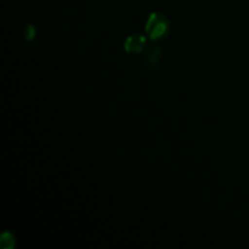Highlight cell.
<instances>
[{
  "label": "cell",
  "instance_id": "3",
  "mask_svg": "<svg viewBox=\"0 0 249 249\" xmlns=\"http://www.w3.org/2000/svg\"><path fill=\"white\" fill-rule=\"evenodd\" d=\"M145 63L148 67H156L160 63V49L158 46H152L148 49L145 53Z\"/></svg>",
  "mask_w": 249,
  "mask_h": 249
},
{
  "label": "cell",
  "instance_id": "1",
  "mask_svg": "<svg viewBox=\"0 0 249 249\" xmlns=\"http://www.w3.org/2000/svg\"><path fill=\"white\" fill-rule=\"evenodd\" d=\"M170 29V22L167 17L160 12H152L146 21L145 31L151 40H160L168 36Z\"/></svg>",
  "mask_w": 249,
  "mask_h": 249
},
{
  "label": "cell",
  "instance_id": "5",
  "mask_svg": "<svg viewBox=\"0 0 249 249\" xmlns=\"http://www.w3.org/2000/svg\"><path fill=\"white\" fill-rule=\"evenodd\" d=\"M36 27H34L32 23L31 24H27L26 32H24V36H26L27 40H33L34 36H36Z\"/></svg>",
  "mask_w": 249,
  "mask_h": 249
},
{
  "label": "cell",
  "instance_id": "2",
  "mask_svg": "<svg viewBox=\"0 0 249 249\" xmlns=\"http://www.w3.org/2000/svg\"><path fill=\"white\" fill-rule=\"evenodd\" d=\"M147 45V39L141 34H133L124 41V50L129 53H138L145 50Z\"/></svg>",
  "mask_w": 249,
  "mask_h": 249
},
{
  "label": "cell",
  "instance_id": "4",
  "mask_svg": "<svg viewBox=\"0 0 249 249\" xmlns=\"http://www.w3.org/2000/svg\"><path fill=\"white\" fill-rule=\"evenodd\" d=\"M15 243H16L15 237L12 236V233H10V232L2 233L1 237H0V246H1V248L12 249L14 248Z\"/></svg>",
  "mask_w": 249,
  "mask_h": 249
}]
</instances>
